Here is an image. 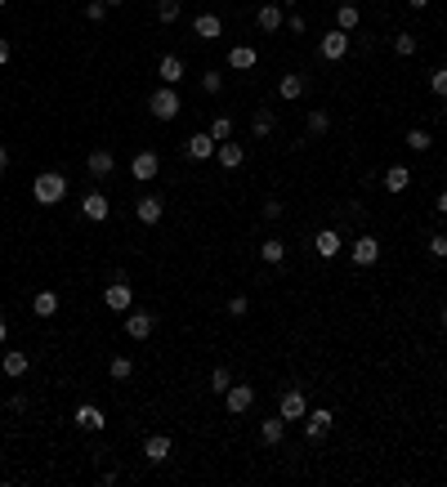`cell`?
<instances>
[{"label":"cell","instance_id":"31","mask_svg":"<svg viewBox=\"0 0 447 487\" xmlns=\"http://www.w3.org/2000/svg\"><path fill=\"white\" fill-rule=\"evenodd\" d=\"M108 376H112V380H130V376H135V358H121V354H117V358L108 362Z\"/></svg>","mask_w":447,"mask_h":487},{"label":"cell","instance_id":"1","mask_svg":"<svg viewBox=\"0 0 447 487\" xmlns=\"http://www.w3.org/2000/svg\"><path fill=\"white\" fill-rule=\"evenodd\" d=\"M31 197H36L41 206H58V201L68 197V179H63L58 170H45V175L31 179Z\"/></svg>","mask_w":447,"mask_h":487},{"label":"cell","instance_id":"18","mask_svg":"<svg viewBox=\"0 0 447 487\" xmlns=\"http://www.w3.org/2000/svg\"><path fill=\"white\" fill-rule=\"evenodd\" d=\"M143 456L153 465H161L165 456H170V439H165V434H148V439H143Z\"/></svg>","mask_w":447,"mask_h":487},{"label":"cell","instance_id":"19","mask_svg":"<svg viewBox=\"0 0 447 487\" xmlns=\"http://www.w3.org/2000/svg\"><path fill=\"white\" fill-rule=\"evenodd\" d=\"M27 366H31V358H27V354H19V349H9V354L0 358V371H5L9 380H19V376H27Z\"/></svg>","mask_w":447,"mask_h":487},{"label":"cell","instance_id":"11","mask_svg":"<svg viewBox=\"0 0 447 487\" xmlns=\"http://www.w3.org/2000/svg\"><path fill=\"white\" fill-rule=\"evenodd\" d=\"M192 36H202V41L224 36V19H220V14H197V19H192Z\"/></svg>","mask_w":447,"mask_h":487},{"label":"cell","instance_id":"15","mask_svg":"<svg viewBox=\"0 0 447 487\" xmlns=\"http://www.w3.org/2000/svg\"><path fill=\"white\" fill-rule=\"evenodd\" d=\"M125 331L135 335V340H148V335L157 331V317H153V313H139V309H135V313L125 317Z\"/></svg>","mask_w":447,"mask_h":487},{"label":"cell","instance_id":"2","mask_svg":"<svg viewBox=\"0 0 447 487\" xmlns=\"http://www.w3.org/2000/svg\"><path fill=\"white\" fill-rule=\"evenodd\" d=\"M148 108H153V116H157V121H175L184 103H179L175 86H161V90H153V98H148Z\"/></svg>","mask_w":447,"mask_h":487},{"label":"cell","instance_id":"43","mask_svg":"<svg viewBox=\"0 0 447 487\" xmlns=\"http://www.w3.org/2000/svg\"><path fill=\"white\" fill-rule=\"evenodd\" d=\"M246 309H251V299H246V295H233V299H228V313H233V317H246Z\"/></svg>","mask_w":447,"mask_h":487},{"label":"cell","instance_id":"51","mask_svg":"<svg viewBox=\"0 0 447 487\" xmlns=\"http://www.w3.org/2000/svg\"><path fill=\"white\" fill-rule=\"evenodd\" d=\"M277 5H295V0H277Z\"/></svg>","mask_w":447,"mask_h":487},{"label":"cell","instance_id":"40","mask_svg":"<svg viewBox=\"0 0 447 487\" xmlns=\"http://www.w3.org/2000/svg\"><path fill=\"white\" fill-rule=\"evenodd\" d=\"M202 90L206 94H220L224 90V72H202Z\"/></svg>","mask_w":447,"mask_h":487},{"label":"cell","instance_id":"12","mask_svg":"<svg viewBox=\"0 0 447 487\" xmlns=\"http://www.w3.org/2000/svg\"><path fill=\"white\" fill-rule=\"evenodd\" d=\"M108 210H112V206H108V197H103V193H86V201H81V215H86L90 224H103V220H108Z\"/></svg>","mask_w":447,"mask_h":487},{"label":"cell","instance_id":"23","mask_svg":"<svg viewBox=\"0 0 447 487\" xmlns=\"http://www.w3.org/2000/svg\"><path fill=\"white\" fill-rule=\"evenodd\" d=\"M255 23H260V31H277V27H282V5H277V0H269V5H260Z\"/></svg>","mask_w":447,"mask_h":487},{"label":"cell","instance_id":"5","mask_svg":"<svg viewBox=\"0 0 447 487\" xmlns=\"http://www.w3.org/2000/svg\"><path fill=\"white\" fill-rule=\"evenodd\" d=\"M318 54H322L327 63H340L344 54H349V31H340V27H336V31H327V36L318 41Z\"/></svg>","mask_w":447,"mask_h":487},{"label":"cell","instance_id":"9","mask_svg":"<svg viewBox=\"0 0 447 487\" xmlns=\"http://www.w3.org/2000/svg\"><path fill=\"white\" fill-rule=\"evenodd\" d=\"M327 434H331V411H327V407L309 411V416H304V439H309V443H322Z\"/></svg>","mask_w":447,"mask_h":487},{"label":"cell","instance_id":"38","mask_svg":"<svg viewBox=\"0 0 447 487\" xmlns=\"http://www.w3.org/2000/svg\"><path fill=\"white\" fill-rule=\"evenodd\" d=\"M429 90L438 98H447V67H434V72H429Z\"/></svg>","mask_w":447,"mask_h":487},{"label":"cell","instance_id":"21","mask_svg":"<svg viewBox=\"0 0 447 487\" xmlns=\"http://www.w3.org/2000/svg\"><path fill=\"white\" fill-rule=\"evenodd\" d=\"M380 183H385V193H407L411 188V170H407V165H389Z\"/></svg>","mask_w":447,"mask_h":487},{"label":"cell","instance_id":"26","mask_svg":"<svg viewBox=\"0 0 447 487\" xmlns=\"http://www.w3.org/2000/svg\"><path fill=\"white\" fill-rule=\"evenodd\" d=\"M273 130H277V116H273L269 108H260V112L251 116V134H255V139H269Z\"/></svg>","mask_w":447,"mask_h":487},{"label":"cell","instance_id":"42","mask_svg":"<svg viewBox=\"0 0 447 487\" xmlns=\"http://www.w3.org/2000/svg\"><path fill=\"white\" fill-rule=\"evenodd\" d=\"M429 255H434V260H447V237H443V232L429 237Z\"/></svg>","mask_w":447,"mask_h":487},{"label":"cell","instance_id":"22","mask_svg":"<svg viewBox=\"0 0 447 487\" xmlns=\"http://www.w3.org/2000/svg\"><path fill=\"white\" fill-rule=\"evenodd\" d=\"M76 429H103V411H98L94 407V402H81V407H76Z\"/></svg>","mask_w":447,"mask_h":487},{"label":"cell","instance_id":"49","mask_svg":"<svg viewBox=\"0 0 447 487\" xmlns=\"http://www.w3.org/2000/svg\"><path fill=\"white\" fill-rule=\"evenodd\" d=\"M407 5H411V9H425V5H429V0H407Z\"/></svg>","mask_w":447,"mask_h":487},{"label":"cell","instance_id":"50","mask_svg":"<svg viewBox=\"0 0 447 487\" xmlns=\"http://www.w3.org/2000/svg\"><path fill=\"white\" fill-rule=\"evenodd\" d=\"M438 322H443V327H447V309H443V313H438Z\"/></svg>","mask_w":447,"mask_h":487},{"label":"cell","instance_id":"4","mask_svg":"<svg viewBox=\"0 0 447 487\" xmlns=\"http://www.w3.org/2000/svg\"><path fill=\"white\" fill-rule=\"evenodd\" d=\"M277 416H282L287 425L304 421V416H309V402H304V394H300V389H287L282 398H277Z\"/></svg>","mask_w":447,"mask_h":487},{"label":"cell","instance_id":"25","mask_svg":"<svg viewBox=\"0 0 447 487\" xmlns=\"http://www.w3.org/2000/svg\"><path fill=\"white\" fill-rule=\"evenodd\" d=\"M228 67H233V72H251V67H255V49L251 45H233V49H228Z\"/></svg>","mask_w":447,"mask_h":487},{"label":"cell","instance_id":"39","mask_svg":"<svg viewBox=\"0 0 447 487\" xmlns=\"http://www.w3.org/2000/svg\"><path fill=\"white\" fill-rule=\"evenodd\" d=\"M157 19L161 23H175L179 19V0H157Z\"/></svg>","mask_w":447,"mask_h":487},{"label":"cell","instance_id":"32","mask_svg":"<svg viewBox=\"0 0 447 487\" xmlns=\"http://www.w3.org/2000/svg\"><path fill=\"white\" fill-rule=\"evenodd\" d=\"M210 139H215V143L233 139V116H215V121H210Z\"/></svg>","mask_w":447,"mask_h":487},{"label":"cell","instance_id":"7","mask_svg":"<svg viewBox=\"0 0 447 487\" xmlns=\"http://www.w3.org/2000/svg\"><path fill=\"white\" fill-rule=\"evenodd\" d=\"M251 402H255V389H251V384H228V394H224V407H228V416L251 411Z\"/></svg>","mask_w":447,"mask_h":487},{"label":"cell","instance_id":"48","mask_svg":"<svg viewBox=\"0 0 447 487\" xmlns=\"http://www.w3.org/2000/svg\"><path fill=\"white\" fill-rule=\"evenodd\" d=\"M5 335H9V322H5V317H0V340H5Z\"/></svg>","mask_w":447,"mask_h":487},{"label":"cell","instance_id":"35","mask_svg":"<svg viewBox=\"0 0 447 487\" xmlns=\"http://www.w3.org/2000/svg\"><path fill=\"white\" fill-rule=\"evenodd\" d=\"M394 54L411 58V54H416V36H411V31H399V36H394Z\"/></svg>","mask_w":447,"mask_h":487},{"label":"cell","instance_id":"16","mask_svg":"<svg viewBox=\"0 0 447 487\" xmlns=\"http://www.w3.org/2000/svg\"><path fill=\"white\" fill-rule=\"evenodd\" d=\"M215 161H220L224 170H237V165L246 161V153H242V143H233V139H224L220 148H215Z\"/></svg>","mask_w":447,"mask_h":487},{"label":"cell","instance_id":"3","mask_svg":"<svg viewBox=\"0 0 447 487\" xmlns=\"http://www.w3.org/2000/svg\"><path fill=\"white\" fill-rule=\"evenodd\" d=\"M103 304H108L112 313H130V304H135V291H130L125 273H117V282H112V287H103Z\"/></svg>","mask_w":447,"mask_h":487},{"label":"cell","instance_id":"46","mask_svg":"<svg viewBox=\"0 0 447 487\" xmlns=\"http://www.w3.org/2000/svg\"><path fill=\"white\" fill-rule=\"evenodd\" d=\"M0 63H9V41L0 36Z\"/></svg>","mask_w":447,"mask_h":487},{"label":"cell","instance_id":"34","mask_svg":"<svg viewBox=\"0 0 447 487\" xmlns=\"http://www.w3.org/2000/svg\"><path fill=\"white\" fill-rule=\"evenodd\" d=\"M358 19H362V14H358V5H340V9H336V23H340V31H354V27H358Z\"/></svg>","mask_w":447,"mask_h":487},{"label":"cell","instance_id":"20","mask_svg":"<svg viewBox=\"0 0 447 487\" xmlns=\"http://www.w3.org/2000/svg\"><path fill=\"white\" fill-rule=\"evenodd\" d=\"M215 148H220V143L210 139V130H206V134H192V139H188V157H192V161H210Z\"/></svg>","mask_w":447,"mask_h":487},{"label":"cell","instance_id":"14","mask_svg":"<svg viewBox=\"0 0 447 487\" xmlns=\"http://www.w3.org/2000/svg\"><path fill=\"white\" fill-rule=\"evenodd\" d=\"M340 246H344V242H340V232H336V228H322L318 237H313V250H318L322 260H336V255H340Z\"/></svg>","mask_w":447,"mask_h":487},{"label":"cell","instance_id":"41","mask_svg":"<svg viewBox=\"0 0 447 487\" xmlns=\"http://www.w3.org/2000/svg\"><path fill=\"white\" fill-rule=\"evenodd\" d=\"M103 14H108V0H90V5H86V19L90 23H103Z\"/></svg>","mask_w":447,"mask_h":487},{"label":"cell","instance_id":"30","mask_svg":"<svg viewBox=\"0 0 447 487\" xmlns=\"http://www.w3.org/2000/svg\"><path fill=\"white\" fill-rule=\"evenodd\" d=\"M403 143L411 148V153H429V143H434V139H429V130L416 125V130H407V134H403Z\"/></svg>","mask_w":447,"mask_h":487},{"label":"cell","instance_id":"8","mask_svg":"<svg viewBox=\"0 0 447 487\" xmlns=\"http://www.w3.org/2000/svg\"><path fill=\"white\" fill-rule=\"evenodd\" d=\"M157 170H161V157L148 148V153H135V161H130V175H135L139 183H148V179H157Z\"/></svg>","mask_w":447,"mask_h":487},{"label":"cell","instance_id":"27","mask_svg":"<svg viewBox=\"0 0 447 487\" xmlns=\"http://www.w3.org/2000/svg\"><path fill=\"white\" fill-rule=\"evenodd\" d=\"M31 313H36V317H54L58 313V295L54 291H36V295H31Z\"/></svg>","mask_w":447,"mask_h":487},{"label":"cell","instance_id":"36","mask_svg":"<svg viewBox=\"0 0 447 487\" xmlns=\"http://www.w3.org/2000/svg\"><path fill=\"white\" fill-rule=\"evenodd\" d=\"M228 384H233V371H228V366H215V371H210V389L228 394Z\"/></svg>","mask_w":447,"mask_h":487},{"label":"cell","instance_id":"33","mask_svg":"<svg viewBox=\"0 0 447 487\" xmlns=\"http://www.w3.org/2000/svg\"><path fill=\"white\" fill-rule=\"evenodd\" d=\"M327 130H331V112L313 108V112H309V134H313V139H318V134H327Z\"/></svg>","mask_w":447,"mask_h":487},{"label":"cell","instance_id":"28","mask_svg":"<svg viewBox=\"0 0 447 487\" xmlns=\"http://www.w3.org/2000/svg\"><path fill=\"white\" fill-rule=\"evenodd\" d=\"M260 260H264V264H282V260H287V246L277 242V237H264V242H260Z\"/></svg>","mask_w":447,"mask_h":487},{"label":"cell","instance_id":"6","mask_svg":"<svg viewBox=\"0 0 447 487\" xmlns=\"http://www.w3.org/2000/svg\"><path fill=\"white\" fill-rule=\"evenodd\" d=\"M349 260H354L358 268H371V264L380 260V242L371 237V232H362V237H358V242L349 246Z\"/></svg>","mask_w":447,"mask_h":487},{"label":"cell","instance_id":"24","mask_svg":"<svg viewBox=\"0 0 447 487\" xmlns=\"http://www.w3.org/2000/svg\"><path fill=\"white\" fill-rule=\"evenodd\" d=\"M86 165H90V175H94V179H103V175L117 170V157H112L108 148H98V153H90V161H86Z\"/></svg>","mask_w":447,"mask_h":487},{"label":"cell","instance_id":"13","mask_svg":"<svg viewBox=\"0 0 447 487\" xmlns=\"http://www.w3.org/2000/svg\"><path fill=\"white\" fill-rule=\"evenodd\" d=\"M161 215H165V206H161V197H139V206H135V220L139 224H161Z\"/></svg>","mask_w":447,"mask_h":487},{"label":"cell","instance_id":"53","mask_svg":"<svg viewBox=\"0 0 447 487\" xmlns=\"http://www.w3.org/2000/svg\"><path fill=\"white\" fill-rule=\"evenodd\" d=\"M5 5H9V0H0V9H5Z\"/></svg>","mask_w":447,"mask_h":487},{"label":"cell","instance_id":"37","mask_svg":"<svg viewBox=\"0 0 447 487\" xmlns=\"http://www.w3.org/2000/svg\"><path fill=\"white\" fill-rule=\"evenodd\" d=\"M260 220L277 224V220H282V201H277V197H269V201H264V206H260Z\"/></svg>","mask_w":447,"mask_h":487},{"label":"cell","instance_id":"52","mask_svg":"<svg viewBox=\"0 0 447 487\" xmlns=\"http://www.w3.org/2000/svg\"><path fill=\"white\" fill-rule=\"evenodd\" d=\"M108 5H125V0H108Z\"/></svg>","mask_w":447,"mask_h":487},{"label":"cell","instance_id":"45","mask_svg":"<svg viewBox=\"0 0 447 487\" xmlns=\"http://www.w3.org/2000/svg\"><path fill=\"white\" fill-rule=\"evenodd\" d=\"M5 170H9V148L0 143V175H5Z\"/></svg>","mask_w":447,"mask_h":487},{"label":"cell","instance_id":"44","mask_svg":"<svg viewBox=\"0 0 447 487\" xmlns=\"http://www.w3.org/2000/svg\"><path fill=\"white\" fill-rule=\"evenodd\" d=\"M287 27H291V31H295V36H300V31H304V27H309V23H304V14H291V19H287Z\"/></svg>","mask_w":447,"mask_h":487},{"label":"cell","instance_id":"17","mask_svg":"<svg viewBox=\"0 0 447 487\" xmlns=\"http://www.w3.org/2000/svg\"><path fill=\"white\" fill-rule=\"evenodd\" d=\"M282 439H287V421H282V416H269V421L260 425V443L264 447H277Z\"/></svg>","mask_w":447,"mask_h":487},{"label":"cell","instance_id":"10","mask_svg":"<svg viewBox=\"0 0 447 487\" xmlns=\"http://www.w3.org/2000/svg\"><path fill=\"white\" fill-rule=\"evenodd\" d=\"M157 76H161V86H179V81L188 76V67H184V58H175V54H165L161 63H157Z\"/></svg>","mask_w":447,"mask_h":487},{"label":"cell","instance_id":"29","mask_svg":"<svg viewBox=\"0 0 447 487\" xmlns=\"http://www.w3.org/2000/svg\"><path fill=\"white\" fill-rule=\"evenodd\" d=\"M277 94H282V98H291V103H295V98L304 94V76H295V72H287L282 81H277Z\"/></svg>","mask_w":447,"mask_h":487},{"label":"cell","instance_id":"47","mask_svg":"<svg viewBox=\"0 0 447 487\" xmlns=\"http://www.w3.org/2000/svg\"><path fill=\"white\" fill-rule=\"evenodd\" d=\"M438 215H447V188L438 193Z\"/></svg>","mask_w":447,"mask_h":487}]
</instances>
